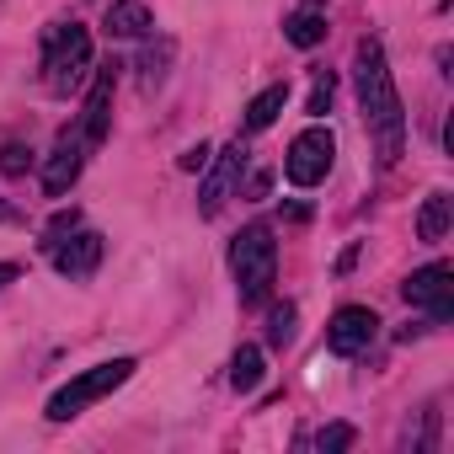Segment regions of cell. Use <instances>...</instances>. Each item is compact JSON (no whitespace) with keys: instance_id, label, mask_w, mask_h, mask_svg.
<instances>
[{"instance_id":"cell-1","label":"cell","mask_w":454,"mask_h":454,"mask_svg":"<svg viewBox=\"0 0 454 454\" xmlns=\"http://www.w3.org/2000/svg\"><path fill=\"white\" fill-rule=\"evenodd\" d=\"M353 86H358L364 123L374 134L380 166H395L401 160V139H406V113H401V97H395V81H390L380 38H358V49H353Z\"/></svg>"},{"instance_id":"cell-2","label":"cell","mask_w":454,"mask_h":454,"mask_svg":"<svg viewBox=\"0 0 454 454\" xmlns=\"http://www.w3.org/2000/svg\"><path fill=\"white\" fill-rule=\"evenodd\" d=\"M231 273H236V289L247 305H262L273 294V278H278V241L268 224H247V231L231 241Z\"/></svg>"},{"instance_id":"cell-3","label":"cell","mask_w":454,"mask_h":454,"mask_svg":"<svg viewBox=\"0 0 454 454\" xmlns=\"http://www.w3.org/2000/svg\"><path fill=\"white\" fill-rule=\"evenodd\" d=\"M91 70V33L81 22H54L43 27V86L54 97H70Z\"/></svg>"},{"instance_id":"cell-4","label":"cell","mask_w":454,"mask_h":454,"mask_svg":"<svg viewBox=\"0 0 454 454\" xmlns=\"http://www.w3.org/2000/svg\"><path fill=\"white\" fill-rule=\"evenodd\" d=\"M134 369H139L134 358H107V364H97V369L75 374L70 385H59V390L49 395V422H70V417H81L86 406H97L102 395H113L118 385H129V374H134Z\"/></svg>"},{"instance_id":"cell-5","label":"cell","mask_w":454,"mask_h":454,"mask_svg":"<svg viewBox=\"0 0 454 454\" xmlns=\"http://www.w3.org/2000/svg\"><path fill=\"white\" fill-rule=\"evenodd\" d=\"M332 160H337V139H332V129L310 123L305 134H294V145H289V155H284V171H289L294 187H321L326 171H332Z\"/></svg>"},{"instance_id":"cell-6","label":"cell","mask_w":454,"mask_h":454,"mask_svg":"<svg viewBox=\"0 0 454 454\" xmlns=\"http://www.w3.org/2000/svg\"><path fill=\"white\" fill-rule=\"evenodd\" d=\"M401 294H406V305L427 310L433 321H449L454 316V268L449 262H427V268H417L401 284Z\"/></svg>"},{"instance_id":"cell-7","label":"cell","mask_w":454,"mask_h":454,"mask_svg":"<svg viewBox=\"0 0 454 454\" xmlns=\"http://www.w3.org/2000/svg\"><path fill=\"white\" fill-rule=\"evenodd\" d=\"M374 337H380V316H374L369 305H342V310L326 321V348H332L337 358H353V353H364Z\"/></svg>"},{"instance_id":"cell-8","label":"cell","mask_w":454,"mask_h":454,"mask_svg":"<svg viewBox=\"0 0 454 454\" xmlns=\"http://www.w3.org/2000/svg\"><path fill=\"white\" fill-rule=\"evenodd\" d=\"M113 91H118V65L97 70V81H91V97H86V107H81V123H75V134L86 139V150H97V145L107 139V123H113Z\"/></svg>"},{"instance_id":"cell-9","label":"cell","mask_w":454,"mask_h":454,"mask_svg":"<svg viewBox=\"0 0 454 454\" xmlns=\"http://www.w3.org/2000/svg\"><path fill=\"white\" fill-rule=\"evenodd\" d=\"M81 166H86V139H81L75 129H65L59 145H54L49 160H43V192H49V198H65V192L75 187Z\"/></svg>"},{"instance_id":"cell-10","label":"cell","mask_w":454,"mask_h":454,"mask_svg":"<svg viewBox=\"0 0 454 454\" xmlns=\"http://www.w3.org/2000/svg\"><path fill=\"white\" fill-rule=\"evenodd\" d=\"M241 171H247V150H241V139H236V145L219 150V166L208 171V182H203V192H198V198H203V203H198L203 219H214V214L224 208V198H231V187L241 182Z\"/></svg>"},{"instance_id":"cell-11","label":"cell","mask_w":454,"mask_h":454,"mask_svg":"<svg viewBox=\"0 0 454 454\" xmlns=\"http://www.w3.org/2000/svg\"><path fill=\"white\" fill-rule=\"evenodd\" d=\"M102 262V236L97 231H75L70 241H54V268L65 278H91Z\"/></svg>"},{"instance_id":"cell-12","label":"cell","mask_w":454,"mask_h":454,"mask_svg":"<svg viewBox=\"0 0 454 454\" xmlns=\"http://www.w3.org/2000/svg\"><path fill=\"white\" fill-rule=\"evenodd\" d=\"M102 27H107L113 38H145V33L155 27V17L145 12V0H113L107 17H102Z\"/></svg>"},{"instance_id":"cell-13","label":"cell","mask_w":454,"mask_h":454,"mask_svg":"<svg viewBox=\"0 0 454 454\" xmlns=\"http://www.w3.org/2000/svg\"><path fill=\"white\" fill-rule=\"evenodd\" d=\"M449 224H454V198H449V192H427V203H422V214H417V241L438 247V241L449 236Z\"/></svg>"},{"instance_id":"cell-14","label":"cell","mask_w":454,"mask_h":454,"mask_svg":"<svg viewBox=\"0 0 454 454\" xmlns=\"http://www.w3.org/2000/svg\"><path fill=\"white\" fill-rule=\"evenodd\" d=\"M284 102H289V86H284V81H278V86H268V91H257V97L247 102V113H241V129H247V134L273 129V118L284 113Z\"/></svg>"},{"instance_id":"cell-15","label":"cell","mask_w":454,"mask_h":454,"mask_svg":"<svg viewBox=\"0 0 454 454\" xmlns=\"http://www.w3.org/2000/svg\"><path fill=\"white\" fill-rule=\"evenodd\" d=\"M262 374H268V364H262V348H236V358H231V390L236 395H252L257 385H262Z\"/></svg>"},{"instance_id":"cell-16","label":"cell","mask_w":454,"mask_h":454,"mask_svg":"<svg viewBox=\"0 0 454 454\" xmlns=\"http://www.w3.org/2000/svg\"><path fill=\"white\" fill-rule=\"evenodd\" d=\"M284 38H289L294 49H316V43L326 38V17H321L316 6H305V12H294V17L284 22Z\"/></svg>"},{"instance_id":"cell-17","label":"cell","mask_w":454,"mask_h":454,"mask_svg":"<svg viewBox=\"0 0 454 454\" xmlns=\"http://www.w3.org/2000/svg\"><path fill=\"white\" fill-rule=\"evenodd\" d=\"M294 342V305H278L268 316V348H289Z\"/></svg>"},{"instance_id":"cell-18","label":"cell","mask_w":454,"mask_h":454,"mask_svg":"<svg viewBox=\"0 0 454 454\" xmlns=\"http://www.w3.org/2000/svg\"><path fill=\"white\" fill-rule=\"evenodd\" d=\"M332 86H337V81H332V70H316V86H310V102H305V113H310V118H321V113L332 107Z\"/></svg>"},{"instance_id":"cell-19","label":"cell","mask_w":454,"mask_h":454,"mask_svg":"<svg viewBox=\"0 0 454 454\" xmlns=\"http://www.w3.org/2000/svg\"><path fill=\"white\" fill-rule=\"evenodd\" d=\"M33 166V150L27 145H6V150H0V171H6V176H22Z\"/></svg>"},{"instance_id":"cell-20","label":"cell","mask_w":454,"mask_h":454,"mask_svg":"<svg viewBox=\"0 0 454 454\" xmlns=\"http://www.w3.org/2000/svg\"><path fill=\"white\" fill-rule=\"evenodd\" d=\"M353 438H358V433H353V427H348V422H337V427H326V433H321V438H316V443H321V449H326V454H337V449H353Z\"/></svg>"},{"instance_id":"cell-21","label":"cell","mask_w":454,"mask_h":454,"mask_svg":"<svg viewBox=\"0 0 454 454\" xmlns=\"http://www.w3.org/2000/svg\"><path fill=\"white\" fill-rule=\"evenodd\" d=\"M182 171H203L208 166V145H192V150H182V160H176Z\"/></svg>"},{"instance_id":"cell-22","label":"cell","mask_w":454,"mask_h":454,"mask_svg":"<svg viewBox=\"0 0 454 454\" xmlns=\"http://www.w3.org/2000/svg\"><path fill=\"white\" fill-rule=\"evenodd\" d=\"M17 273H22V268H17V262H0V289H6V284H12V278H17Z\"/></svg>"},{"instance_id":"cell-23","label":"cell","mask_w":454,"mask_h":454,"mask_svg":"<svg viewBox=\"0 0 454 454\" xmlns=\"http://www.w3.org/2000/svg\"><path fill=\"white\" fill-rule=\"evenodd\" d=\"M300 6H321V0H300Z\"/></svg>"}]
</instances>
